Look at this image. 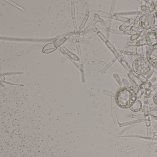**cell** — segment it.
Masks as SVG:
<instances>
[{
	"label": "cell",
	"instance_id": "1",
	"mask_svg": "<svg viewBox=\"0 0 157 157\" xmlns=\"http://www.w3.org/2000/svg\"><path fill=\"white\" fill-rule=\"evenodd\" d=\"M136 94L131 87H124L117 90L115 94V101L122 108H130L136 101Z\"/></svg>",
	"mask_w": 157,
	"mask_h": 157
},
{
	"label": "cell",
	"instance_id": "2",
	"mask_svg": "<svg viewBox=\"0 0 157 157\" xmlns=\"http://www.w3.org/2000/svg\"><path fill=\"white\" fill-rule=\"evenodd\" d=\"M151 65L147 58L139 57L133 63L134 71L138 75L145 76L150 71Z\"/></svg>",
	"mask_w": 157,
	"mask_h": 157
},
{
	"label": "cell",
	"instance_id": "3",
	"mask_svg": "<svg viewBox=\"0 0 157 157\" xmlns=\"http://www.w3.org/2000/svg\"><path fill=\"white\" fill-rule=\"evenodd\" d=\"M155 22L154 15L150 13L143 14L140 18L139 23L140 25L143 29L148 30L151 28Z\"/></svg>",
	"mask_w": 157,
	"mask_h": 157
},
{
	"label": "cell",
	"instance_id": "4",
	"mask_svg": "<svg viewBox=\"0 0 157 157\" xmlns=\"http://www.w3.org/2000/svg\"><path fill=\"white\" fill-rule=\"evenodd\" d=\"M147 58L151 66L157 68V44L150 47L147 49Z\"/></svg>",
	"mask_w": 157,
	"mask_h": 157
},
{
	"label": "cell",
	"instance_id": "5",
	"mask_svg": "<svg viewBox=\"0 0 157 157\" xmlns=\"http://www.w3.org/2000/svg\"><path fill=\"white\" fill-rule=\"evenodd\" d=\"M146 43L149 46L157 44V33L155 32H150L145 36Z\"/></svg>",
	"mask_w": 157,
	"mask_h": 157
},
{
	"label": "cell",
	"instance_id": "6",
	"mask_svg": "<svg viewBox=\"0 0 157 157\" xmlns=\"http://www.w3.org/2000/svg\"><path fill=\"white\" fill-rule=\"evenodd\" d=\"M61 51H62L63 53H65L66 55L68 56H69L71 58L73 59L74 60H78V56L76 55H74L73 53H71L70 51H69L67 49H66L65 48H61L60 49Z\"/></svg>",
	"mask_w": 157,
	"mask_h": 157
},
{
	"label": "cell",
	"instance_id": "7",
	"mask_svg": "<svg viewBox=\"0 0 157 157\" xmlns=\"http://www.w3.org/2000/svg\"><path fill=\"white\" fill-rule=\"evenodd\" d=\"M141 103L140 101L136 100L135 103L130 107V109L134 112H138L141 107Z\"/></svg>",
	"mask_w": 157,
	"mask_h": 157
},
{
	"label": "cell",
	"instance_id": "8",
	"mask_svg": "<svg viewBox=\"0 0 157 157\" xmlns=\"http://www.w3.org/2000/svg\"><path fill=\"white\" fill-rule=\"evenodd\" d=\"M87 19H88V16H86V17H85V18L84 19V20H83V21H82V23L81 25L80 28V29H82V27L84 26V25H85V23H86V21H87Z\"/></svg>",
	"mask_w": 157,
	"mask_h": 157
},
{
	"label": "cell",
	"instance_id": "9",
	"mask_svg": "<svg viewBox=\"0 0 157 157\" xmlns=\"http://www.w3.org/2000/svg\"><path fill=\"white\" fill-rule=\"evenodd\" d=\"M153 102H154V103L157 105V92L155 94L154 97H153Z\"/></svg>",
	"mask_w": 157,
	"mask_h": 157
}]
</instances>
